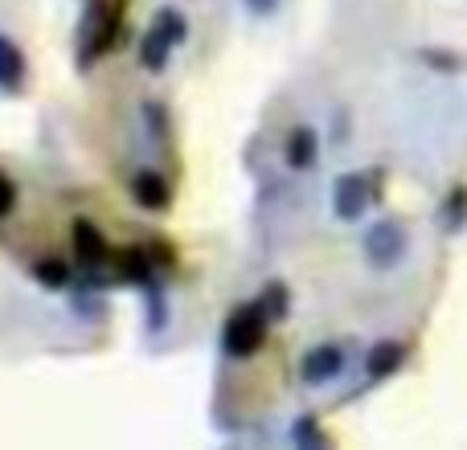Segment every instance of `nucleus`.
I'll return each mask as SVG.
<instances>
[{
	"label": "nucleus",
	"mask_w": 467,
	"mask_h": 450,
	"mask_svg": "<svg viewBox=\"0 0 467 450\" xmlns=\"http://www.w3.org/2000/svg\"><path fill=\"white\" fill-rule=\"evenodd\" d=\"M131 197H136V205H144V210H164L172 193H169V180H164L161 172H136Z\"/></svg>",
	"instance_id": "6e6552de"
},
{
	"label": "nucleus",
	"mask_w": 467,
	"mask_h": 450,
	"mask_svg": "<svg viewBox=\"0 0 467 450\" xmlns=\"http://www.w3.org/2000/svg\"><path fill=\"white\" fill-rule=\"evenodd\" d=\"M242 5H246L254 16H271L275 8H279V0H242Z\"/></svg>",
	"instance_id": "2eb2a0df"
},
{
	"label": "nucleus",
	"mask_w": 467,
	"mask_h": 450,
	"mask_svg": "<svg viewBox=\"0 0 467 450\" xmlns=\"http://www.w3.org/2000/svg\"><path fill=\"white\" fill-rule=\"evenodd\" d=\"M316 156H320V136H316V128H307V123L291 128L287 139H283V160H287L291 169H312Z\"/></svg>",
	"instance_id": "423d86ee"
},
{
	"label": "nucleus",
	"mask_w": 467,
	"mask_h": 450,
	"mask_svg": "<svg viewBox=\"0 0 467 450\" xmlns=\"http://www.w3.org/2000/svg\"><path fill=\"white\" fill-rule=\"evenodd\" d=\"M365 210H369V180L357 177V172L337 177V185H332V213L340 221H357Z\"/></svg>",
	"instance_id": "20e7f679"
},
{
	"label": "nucleus",
	"mask_w": 467,
	"mask_h": 450,
	"mask_svg": "<svg viewBox=\"0 0 467 450\" xmlns=\"http://www.w3.org/2000/svg\"><path fill=\"white\" fill-rule=\"evenodd\" d=\"M271 312L263 303H242L230 312L226 328H222V353L230 361H246L266 344V328H271Z\"/></svg>",
	"instance_id": "f257e3e1"
},
{
	"label": "nucleus",
	"mask_w": 467,
	"mask_h": 450,
	"mask_svg": "<svg viewBox=\"0 0 467 450\" xmlns=\"http://www.w3.org/2000/svg\"><path fill=\"white\" fill-rule=\"evenodd\" d=\"M263 307H266V312H271V320H279V315L287 312V295H283V287H279V282H271V291H266Z\"/></svg>",
	"instance_id": "ddd939ff"
},
{
	"label": "nucleus",
	"mask_w": 467,
	"mask_h": 450,
	"mask_svg": "<svg viewBox=\"0 0 467 450\" xmlns=\"http://www.w3.org/2000/svg\"><path fill=\"white\" fill-rule=\"evenodd\" d=\"M406 246H410V238H406V230L398 221H378L369 225V233H365L361 250L365 258H369V266H378V271H386V266H398L406 254Z\"/></svg>",
	"instance_id": "7ed1b4c3"
},
{
	"label": "nucleus",
	"mask_w": 467,
	"mask_h": 450,
	"mask_svg": "<svg viewBox=\"0 0 467 450\" xmlns=\"http://www.w3.org/2000/svg\"><path fill=\"white\" fill-rule=\"evenodd\" d=\"M33 279H37L41 287H66L70 271H66V262H57V258H41V262H33Z\"/></svg>",
	"instance_id": "f8f14e48"
},
{
	"label": "nucleus",
	"mask_w": 467,
	"mask_h": 450,
	"mask_svg": "<svg viewBox=\"0 0 467 450\" xmlns=\"http://www.w3.org/2000/svg\"><path fill=\"white\" fill-rule=\"evenodd\" d=\"M185 37H189V21H185V16H181L177 8H161L156 29L148 33L144 46H140V62H144V70H164L169 49H177Z\"/></svg>",
	"instance_id": "f03ea898"
},
{
	"label": "nucleus",
	"mask_w": 467,
	"mask_h": 450,
	"mask_svg": "<svg viewBox=\"0 0 467 450\" xmlns=\"http://www.w3.org/2000/svg\"><path fill=\"white\" fill-rule=\"evenodd\" d=\"M13 205H16V185L5 177V172H0V218H8V213H13Z\"/></svg>",
	"instance_id": "4468645a"
},
{
	"label": "nucleus",
	"mask_w": 467,
	"mask_h": 450,
	"mask_svg": "<svg viewBox=\"0 0 467 450\" xmlns=\"http://www.w3.org/2000/svg\"><path fill=\"white\" fill-rule=\"evenodd\" d=\"M340 369H345V353H340L337 344H320V348H312V353L304 356L299 377H304L307 385H328V381L340 377Z\"/></svg>",
	"instance_id": "39448f33"
},
{
	"label": "nucleus",
	"mask_w": 467,
	"mask_h": 450,
	"mask_svg": "<svg viewBox=\"0 0 467 450\" xmlns=\"http://www.w3.org/2000/svg\"><path fill=\"white\" fill-rule=\"evenodd\" d=\"M70 238H74V254H78L87 266L107 262V254H111V250H107L103 230H99V225H90L87 218H78V221H74V233H70Z\"/></svg>",
	"instance_id": "0eeeda50"
},
{
	"label": "nucleus",
	"mask_w": 467,
	"mask_h": 450,
	"mask_svg": "<svg viewBox=\"0 0 467 450\" xmlns=\"http://www.w3.org/2000/svg\"><path fill=\"white\" fill-rule=\"evenodd\" d=\"M21 82H25V54L13 37L0 33V90L13 95V90H21Z\"/></svg>",
	"instance_id": "1a4fd4ad"
},
{
	"label": "nucleus",
	"mask_w": 467,
	"mask_h": 450,
	"mask_svg": "<svg viewBox=\"0 0 467 450\" xmlns=\"http://www.w3.org/2000/svg\"><path fill=\"white\" fill-rule=\"evenodd\" d=\"M119 274H123V279H131V282H148V279H152V258H148L144 250H123Z\"/></svg>",
	"instance_id": "9b49d317"
},
{
	"label": "nucleus",
	"mask_w": 467,
	"mask_h": 450,
	"mask_svg": "<svg viewBox=\"0 0 467 450\" xmlns=\"http://www.w3.org/2000/svg\"><path fill=\"white\" fill-rule=\"evenodd\" d=\"M402 344H394V340H381V344H373V353H369V361H365V373H369L373 381H381V377H389V373L402 364Z\"/></svg>",
	"instance_id": "9d476101"
}]
</instances>
